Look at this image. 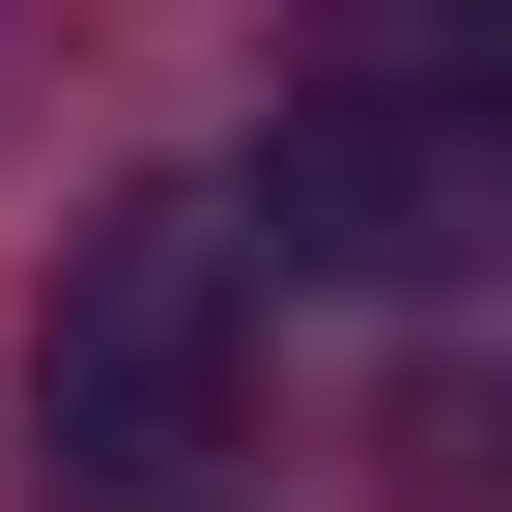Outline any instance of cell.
<instances>
[{"label": "cell", "instance_id": "6da1fadb", "mask_svg": "<svg viewBox=\"0 0 512 512\" xmlns=\"http://www.w3.org/2000/svg\"><path fill=\"white\" fill-rule=\"evenodd\" d=\"M228 399H256V256L228 200H114L86 256H57V313H29V456L86 484V512H171L228 456Z\"/></svg>", "mask_w": 512, "mask_h": 512}, {"label": "cell", "instance_id": "7a4b0ae2", "mask_svg": "<svg viewBox=\"0 0 512 512\" xmlns=\"http://www.w3.org/2000/svg\"><path fill=\"white\" fill-rule=\"evenodd\" d=\"M285 228V285H456V256L512 228V86H456V57H342V86L256 114L228 171V256Z\"/></svg>", "mask_w": 512, "mask_h": 512}, {"label": "cell", "instance_id": "3957f363", "mask_svg": "<svg viewBox=\"0 0 512 512\" xmlns=\"http://www.w3.org/2000/svg\"><path fill=\"white\" fill-rule=\"evenodd\" d=\"M399 512H484V370H399Z\"/></svg>", "mask_w": 512, "mask_h": 512}]
</instances>
